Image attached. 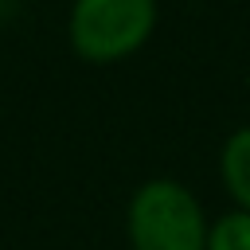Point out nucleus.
Masks as SVG:
<instances>
[{"mask_svg":"<svg viewBox=\"0 0 250 250\" xmlns=\"http://www.w3.org/2000/svg\"><path fill=\"white\" fill-rule=\"evenodd\" d=\"M0 20H4V0H0Z\"/></svg>","mask_w":250,"mask_h":250,"instance_id":"39448f33","label":"nucleus"},{"mask_svg":"<svg viewBox=\"0 0 250 250\" xmlns=\"http://www.w3.org/2000/svg\"><path fill=\"white\" fill-rule=\"evenodd\" d=\"M207 250H250V211L230 207L207 227Z\"/></svg>","mask_w":250,"mask_h":250,"instance_id":"20e7f679","label":"nucleus"},{"mask_svg":"<svg viewBox=\"0 0 250 250\" xmlns=\"http://www.w3.org/2000/svg\"><path fill=\"white\" fill-rule=\"evenodd\" d=\"M207 211L176 176H152L125 203V238L133 250H207Z\"/></svg>","mask_w":250,"mask_h":250,"instance_id":"f257e3e1","label":"nucleus"},{"mask_svg":"<svg viewBox=\"0 0 250 250\" xmlns=\"http://www.w3.org/2000/svg\"><path fill=\"white\" fill-rule=\"evenodd\" d=\"M156 16V0H70L66 43L82 62H125L152 39Z\"/></svg>","mask_w":250,"mask_h":250,"instance_id":"f03ea898","label":"nucleus"},{"mask_svg":"<svg viewBox=\"0 0 250 250\" xmlns=\"http://www.w3.org/2000/svg\"><path fill=\"white\" fill-rule=\"evenodd\" d=\"M219 180L234 199V207L250 211V125H238L227 133L219 148Z\"/></svg>","mask_w":250,"mask_h":250,"instance_id":"7ed1b4c3","label":"nucleus"}]
</instances>
